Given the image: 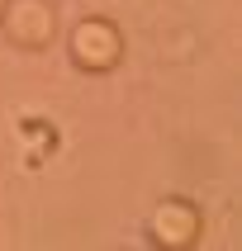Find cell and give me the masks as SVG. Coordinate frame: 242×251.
Listing matches in <instances>:
<instances>
[{"label":"cell","instance_id":"4","mask_svg":"<svg viewBox=\"0 0 242 251\" xmlns=\"http://www.w3.org/2000/svg\"><path fill=\"white\" fill-rule=\"evenodd\" d=\"M0 14H5V0H0Z\"/></svg>","mask_w":242,"mask_h":251},{"label":"cell","instance_id":"3","mask_svg":"<svg viewBox=\"0 0 242 251\" xmlns=\"http://www.w3.org/2000/svg\"><path fill=\"white\" fill-rule=\"evenodd\" d=\"M152 232H157L161 247H190L195 232H199V218H195V209L185 199H166L157 209V218H152Z\"/></svg>","mask_w":242,"mask_h":251},{"label":"cell","instance_id":"1","mask_svg":"<svg viewBox=\"0 0 242 251\" xmlns=\"http://www.w3.org/2000/svg\"><path fill=\"white\" fill-rule=\"evenodd\" d=\"M119 57H124V38H119V28L105 24V19H85V24L71 28V62L85 71H109L119 67Z\"/></svg>","mask_w":242,"mask_h":251},{"label":"cell","instance_id":"2","mask_svg":"<svg viewBox=\"0 0 242 251\" xmlns=\"http://www.w3.org/2000/svg\"><path fill=\"white\" fill-rule=\"evenodd\" d=\"M0 24H5L14 48H48L57 19H53V5L48 0H5Z\"/></svg>","mask_w":242,"mask_h":251}]
</instances>
